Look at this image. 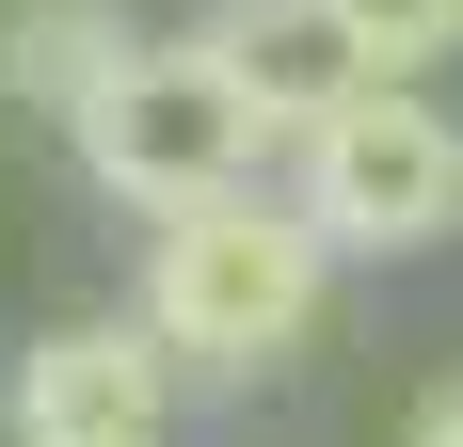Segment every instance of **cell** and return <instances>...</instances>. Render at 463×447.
Segmentation results:
<instances>
[{
  "mask_svg": "<svg viewBox=\"0 0 463 447\" xmlns=\"http://www.w3.org/2000/svg\"><path fill=\"white\" fill-rule=\"evenodd\" d=\"M128 304H144V336H160L208 400H240V384H288V367L320 352L335 240L288 208V176H256V192H208V208H160V224H144Z\"/></svg>",
  "mask_w": 463,
  "mask_h": 447,
  "instance_id": "obj_1",
  "label": "cell"
},
{
  "mask_svg": "<svg viewBox=\"0 0 463 447\" xmlns=\"http://www.w3.org/2000/svg\"><path fill=\"white\" fill-rule=\"evenodd\" d=\"M128 0H0V96L33 112L48 144H80V112L112 96V64H128Z\"/></svg>",
  "mask_w": 463,
  "mask_h": 447,
  "instance_id": "obj_5",
  "label": "cell"
},
{
  "mask_svg": "<svg viewBox=\"0 0 463 447\" xmlns=\"http://www.w3.org/2000/svg\"><path fill=\"white\" fill-rule=\"evenodd\" d=\"M288 208L335 240V271H416L463 240V112L431 81H368L288 144Z\"/></svg>",
  "mask_w": 463,
  "mask_h": 447,
  "instance_id": "obj_3",
  "label": "cell"
},
{
  "mask_svg": "<svg viewBox=\"0 0 463 447\" xmlns=\"http://www.w3.org/2000/svg\"><path fill=\"white\" fill-rule=\"evenodd\" d=\"M176 415H192V367L144 336V304L48 319L16 352V384H0V432L16 447H176Z\"/></svg>",
  "mask_w": 463,
  "mask_h": 447,
  "instance_id": "obj_4",
  "label": "cell"
},
{
  "mask_svg": "<svg viewBox=\"0 0 463 447\" xmlns=\"http://www.w3.org/2000/svg\"><path fill=\"white\" fill-rule=\"evenodd\" d=\"M400 447H463V367H431L416 400H400Z\"/></svg>",
  "mask_w": 463,
  "mask_h": 447,
  "instance_id": "obj_8",
  "label": "cell"
},
{
  "mask_svg": "<svg viewBox=\"0 0 463 447\" xmlns=\"http://www.w3.org/2000/svg\"><path fill=\"white\" fill-rule=\"evenodd\" d=\"M320 16L368 48V81H431V64H463V0H320Z\"/></svg>",
  "mask_w": 463,
  "mask_h": 447,
  "instance_id": "obj_7",
  "label": "cell"
},
{
  "mask_svg": "<svg viewBox=\"0 0 463 447\" xmlns=\"http://www.w3.org/2000/svg\"><path fill=\"white\" fill-rule=\"evenodd\" d=\"M208 48L240 64V96H256V112H272L288 144L320 128L335 96H368V48L335 33L320 0H224V16H208Z\"/></svg>",
  "mask_w": 463,
  "mask_h": 447,
  "instance_id": "obj_6",
  "label": "cell"
},
{
  "mask_svg": "<svg viewBox=\"0 0 463 447\" xmlns=\"http://www.w3.org/2000/svg\"><path fill=\"white\" fill-rule=\"evenodd\" d=\"M96 192L128 224H160V208H208V192H256V176H288V128L240 96V64L208 33H144L128 64H112V96L80 112V144H64Z\"/></svg>",
  "mask_w": 463,
  "mask_h": 447,
  "instance_id": "obj_2",
  "label": "cell"
}]
</instances>
